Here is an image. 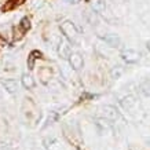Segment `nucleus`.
<instances>
[{
    "label": "nucleus",
    "instance_id": "obj_1",
    "mask_svg": "<svg viewBox=\"0 0 150 150\" xmlns=\"http://www.w3.org/2000/svg\"><path fill=\"white\" fill-rule=\"evenodd\" d=\"M61 32L64 33V37L69 43H74L77 40V29L74 26V23L70 21H65L61 25Z\"/></svg>",
    "mask_w": 150,
    "mask_h": 150
},
{
    "label": "nucleus",
    "instance_id": "obj_2",
    "mask_svg": "<svg viewBox=\"0 0 150 150\" xmlns=\"http://www.w3.org/2000/svg\"><path fill=\"white\" fill-rule=\"evenodd\" d=\"M121 58H123L124 62L127 64H135L139 61L141 55L138 52L137 50H132V48H127V50H123L121 51Z\"/></svg>",
    "mask_w": 150,
    "mask_h": 150
},
{
    "label": "nucleus",
    "instance_id": "obj_3",
    "mask_svg": "<svg viewBox=\"0 0 150 150\" xmlns=\"http://www.w3.org/2000/svg\"><path fill=\"white\" fill-rule=\"evenodd\" d=\"M69 62H70V65H72V68L74 70H80L83 68V65H84L81 55L77 54V52H72L69 55Z\"/></svg>",
    "mask_w": 150,
    "mask_h": 150
},
{
    "label": "nucleus",
    "instance_id": "obj_4",
    "mask_svg": "<svg viewBox=\"0 0 150 150\" xmlns=\"http://www.w3.org/2000/svg\"><path fill=\"white\" fill-rule=\"evenodd\" d=\"M70 55V46H69V41L65 39L59 43V57L61 58H69Z\"/></svg>",
    "mask_w": 150,
    "mask_h": 150
},
{
    "label": "nucleus",
    "instance_id": "obj_5",
    "mask_svg": "<svg viewBox=\"0 0 150 150\" xmlns=\"http://www.w3.org/2000/svg\"><path fill=\"white\" fill-rule=\"evenodd\" d=\"M37 58H41V52L37 50L32 51V52L29 54V57H28V68L30 69V70L35 68V62H36Z\"/></svg>",
    "mask_w": 150,
    "mask_h": 150
},
{
    "label": "nucleus",
    "instance_id": "obj_6",
    "mask_svg": "<svg viewBox=\"0 0 150 150\" xmlns=\"http://www.w3.org/2000/svg\"><path fill=\"white\" fill-rule=\"evenodd\" d=\"M21 81H22V86L25 87V88H28V90L35 88V80H33V77L30 74H23L22 79H21Z\"/></svg>",
    "mask_w": 150,
    "mask_h": 150
},
{
    "label": "nucleus",
    "instance_id": "obj_7",
    "mask_svg": "<svg viewBox=\"0 0 150 150\" xmlns=\"http://www.w3.org/2000/svg\"><path fill=\"white\" fill-rule=\"evenodd\" d=\"M3 86L6 87V90L10 92V94H14V92L18 90V84L15 80H4L3 81Z\"/></svg>",
    "mask_w": 150,
    "mask_h": 150
},
{
    "label": "nucleus",
    "instance_id": "obj_8",
    "mask_svg": "<svg viewBox=\"0 0 150 150\" xmlns=\"http://www.w3.org/2000/svg\"><path fill=\"white\" fill-rule=\"evenodd\" d=\"M103 113H105V116H106V117L112 118V120H114V118L118 117L117 110L114 109V108H110V106H105V108H103Z\"/></svg>",
    "mask_w": 150,
    "mask_h": 150
},
{
    "label": "nucleus",
    "instance_id": "obj_9",
    "mask_svg": "<svg viewBox=\"0 0 150 150\" xmlns=\"http://www.w3.org/2000/svg\"><path fill=\"white\" fill-rule=\"evenodd\" d=\"M105 41H106L110 47H118V44H120V39H118L116 35H109V36H105Z\"/></svg>",
    "mask_w": 150,
    "mask_h": 150
},
{
    "label": "nucleus",
    "instance_id": "obj_10",
    "mask_svg": "<svg viewBox=\"0 0 150 150\" xmlns=\"http://www.w3.org/2000/svg\"><path fill=\"white\" fill-rule=\"evenodd\" d=\"M92 8L95 10L96 13L103 14V13H105V10H106L105 1H103V0H95V1H94V4H92Z\"/></svg>",
    "mask_w": 150,
    "mask_h": 150
},
{
    "label": "nucleus",
    "instance_id": "obj_11",
    "mask_svg": "<svg viewBox=\"0 0 150 150\" xmlns=\"http://www.w3.org/2000/svg\"><path fill=\"white\" fill-rule=\"evenodd\" d=\"M29 28H30V21H29L28 17H23V18L21 19V22H19V29H21L23 33V32H26Z\"/></svg>",
    "mask_w": 150,
    "mask_h": 150
},
{
    "label": "nucleus",
    "instance_id": "obj_12",
    "mask_svg": "<svg viewBox=\"0 0 150 150\" xmlns=\"http://www.w3.org/2000/svg\"><path fill=\"white\" fill-rule=\"evenodd\" d=\"M121 103H123V106L125 108V109H129L132 105L135 103V100H134V96H127V98H124V99L121 100Z\"/></svg>",
    "mask_w": 150,
    "mask_h": 150
},
{
    "label": "nucleus",
    "instance_id": "obj_13",
    "mask_svg": "<svg viewBox=\"0 0 150 150\" xmlns=\"http://www.w3.org/2000/svg\"><path fill=\"white\" fill-rule=\"evenodd\" d=\"M110 74H112L113 79H118L121 74H123V68H121V66H117L116 69H113V70L110 72Z\"/></svg>",
    "mask_w": 150,
    "mask_h": 150
},
{
    "label": "nucleus",
    "instance_id": "obj_14",
    "mask_svg": "<svg viewBox=\"0 0 150 150\" xmlns=\"http://www.w3.org/2000/svg\"><path fill=\"white\" fill-rule=\"evenodd\" d=\"M142 88H143V92H145L146 95H150V83H146Z\"/></svg>",
    "mask_w": 150,
    "mask_h": 150
},
{
    "label": "nucleus",
    "instance_id": "obj_15",
    "mask_svg": "<svg viewBox=\"0 0 150 150\" xmlns=\"http://www.w3.org/2000/svg\"><path fill=\"white\" fill-rule=\"evenodd\" d=\"M0 46H6V40H1V36H0Z\"/></svg>",
    "mask_w": 150,
    "mask_h": 150
},
{
    "label": "nucleus",
    "instance_id": "obj_16",
    "mask_svg": "<svg viewBox=\"0 0 150 150\" xmlns=\"http://www.w3.org/2000/svg\"><path fill=\"white\" fill-rule=\"evenodd\" d=\"M147 50L150 51V41H147Z\"/></svg>",
    "mask_w": 150,
    "mask_h": 150
},
{
    "label": "nucleus",
    "instance_id": "obj_17",
    "mask_svg": "<svg viewBox=\"0 0 150 150\" xmlns=\"http://www.w3.org/2000/svg\"><path fill=\"white\" fill-rule=\"evenodd\" d=\"M65 1H72V0H65Z\"/></svg>",
    "mask_w": 150,
    "mask_h": 150
}]
</instances>
